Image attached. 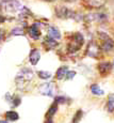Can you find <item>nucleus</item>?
Wrapping results in <instances>:
<instances>
[{
  "label": "nucleus",
  "instance_id": "obj_1",
  "mask_svg": "<svg viewBox=\"0 0 114 123\" xmlns=\"http://www.w3.org/2000/svg\"><path fill=\"white\" fill-rule=\"evenodd\" d=\"M98 37H99V42H100V49L103 51H109L113 50L114 48V41L113 39L110 37L109 34H107L106 32L99 31L98 32Z\"/></svg>",
  "mask_w": 114,
  "mask_h": 123
},
{
  "label": "nucleus",
  "instance_id": "obj_2",
  "mask_svg": "<svg viewBox=\"0 0 114 123\" xmlns=\"http://www.w3.org/2000/svg\"><path fill=\"white\" fill-rule=\"evenodd\" d=\"M83 43H84V39H83L81 33H75L74 37L70 40V43L68 44L67 49L69 53H75V51L79 50L82 47Z\"/></svg>",
  "mask_w": 114,
  "mask_h": 123
},
{
  "label": "nucleus",
  "instance_id": "obj_3",
  "mask_svg": "<svg viewBox=\"0 0 114 123\" xmlns=\"http://www.w3.org/2000/svg\"><path fill=\"white\" fill-rule=\"evenodd\" d=\"M2 6H3L4 11L10 12V13H12V12H17L23 8L18 0H6L2 3Z\"/></svg>",
  "mask_w": 114,
  "mask_h": 123
},
{
  "label": "nucleus",
  "instance_id": "obj_4",
  "mask_svg": "<svg viewBox=\"0 0 114 123\" xmlns=\"http://www.w3.org/2000/svg\"><path fill=\"white\" fill-rule=\"evenodd\" d=\"M33 77V72L30 68H23V70L20 71L19 75L17 76V78H16V81L20 82V81H28V80H30Z\"/></svg>",
  "mask_w": 114,
  "mask_h": 123
},
{
  "label": "nucleus",
  "instance_id": "obj_5",
  "mask_svg": "<svg viewBox=\"0 0 114 123\" xmlns=\"http://www.w3.org/2000/svg\"><path fill=\"white\" fill-rule=\"evenodd\" d=\"M57 16L61 18H74L76 16V13L73 10H69L67 8H60L57 10Z\"/></svg>",
  "mask_w": 114,
  "mask_h": 123
},
{
  "label": "nucleus",
  "instance_id": "obj_6",
  "mask_svg": "<svg viewBox=\"0 0 114 123\" xmlns=\"http://www.w3.org/2000/svg\"><path fill=\"white\" fill-rule=\"evenodd\" d=\"M40 92L46 96H53L54 93V87L51 82H46L40 87Z\"/></svg>",
  "mask_w": 114,
  "mask_h": 123
},
{
  "label": "nucleus",
  "instance_id": "obj_7",
  "mask_svg": "<svg viewBox=\"0 0 114 123\" xmlns=\"http://www.w3.org/2000/svg\"><path fill=\"white\" fill-rule=\"evenodd\" d=\"M28 34L33 40H39L41 37V30L39 28V25L37 24H33L32 26H30L28 28Z\"/></svg>",
  "mask_w": 114,
  "mask_h": 123
},
{
  "label": "nucleus",
  "instance_id": "obj_8",
  "mask_svg": "<svg viewBox=\"0 0 114 123\" xmlns=\"http://www.w3.org/2000/svg\"><path fill=\"white\" fill-rule=\"evenodd\" d=\"M82 2L87 8L98 9V8H101L106 3V0H82Z\"/></svg>",
  "mask_w": 114,
  "mask_h": 123
},
{
  "label": "nucleus",
  "instance_id": "obj_9",
  "mask_svg": "<svg viewBox=\"0 0 114 123\" xmlns=\"http://www.w3.org/2000/svg\"><path fill=\"white\" fill-rule=\"evenodd\" d=\"M113 64L110 62H101L98 64V71L101 75H108L112 71Z\"/></svg>",
  "mask_w": 114,
  "mask_h": 123
},
{
  "label": "nucleus",
  "instance_id": "obj_10",
  "mask_svg": "<svg viewBox=\"0 0 114 123\" xmlns=\"http://www.w3.org/2000/svg\"><path fill=\"white\" fill-rule=\"evenodd\" d=\"M29 59H30V62H31L33 65H36L37 62L40 61V59H41V53H40L37 49H32L31 53H30Z\"/></svg>",
  "mask_w": 114,
  "mask_h": 123
},
{
  "label": "nucleus",
  "instance_id": "obj_11",
  "mask_svg": "<svg viewBox=\"0 0 114 123\" xmlns=\"http://www.w3.org/2000/svg\"><path fill=\"white\" fill-rule=\"evenodd\" d=\"M48 37H50L51 39L56 40V41H59L61 40V32L58 28L56 27H49L48 29Z\"/></svg>",
  "mask_w": 114,
  "mask_h": 123
},
{
  "label": "nucleus",
  "instance_id": "obj_12",
  "mask_svg": "<svg viewBox=\"0 0 114 123\" xmlns=\"http://www.w3.org/2000/svg\"><path fill=\"white\" fill-rule=\"evenodd\" d=\"M98 54H99V48H97L96 45H94L93 43L89 44L87 46V55H90L91 57H95V58H98Z\"/></svg>",
  "mask_w": 114,
  "mask_h": 123
},
{
  "label": "nucleus",
  "instance_id": "obj_13",
  "mask_svg": "<svg viewBox=\"0 0 114 123\" xmlns=\"http://www.w3.org/2000/svg\"><path fill=\"white\" fill-rule=\"evenodd\" d=\"M57 110H58V103L54 101V103L50 106L49 110L46 113V119H52V117H53V115L56 113Z\"/></svg>",
  "mask_w": 114,
  "mask_h": 123
},
{
  "label": "nucleus",
  "instance_id": "obj_14",
  "mask_svg": "<svg viewBox=\"0 0 114 123\" xmlns=\"http://www.w3.org/2000/svg\"><path fill=\"white\" fill-rule=\"evenodd\" d=\"M44 44H45V46L47 47V49H50V48L56 47L57 45H58V42H57L56 40L51 39L50 37H47L46 39H45V41H44Z\"/></svg>",
  "mask_w": 114,
  "mask_h": 123
},
{
  "label": "nucleus",
  "instance_id": "obj_15",
  "mask_svg": "<svg viewBox=\"0 0 114 123\" xmlns=\"http://www.w3.org/2000/svg\"><path fill=\"white\" fill-rule=\"evenodd\" d=\"M91 92L95 95H103L104 94L103 89H101L97 84H94L91 86Z\"/></svg>",
  "mask_w": 114,
  "mask_h": 123
},
{
  "label": "nucleus",
  "instance_id": "obj_16",
  "mask_svg": "<svg viewBox=\"0 0 114 123\" xmlns=\"http://www.w3.org/2000/svg\"><path fill=\"white\" fill-rule=\"evenodd\" d=\"M107 109L109 112H114V94H110L107 102Z\"/></svg>",
  "mask_w": 114,
  "mask_h": 123
},
{
  "label": "nucleus",
  "instance_id": "obj_17",
  "mask_svg": "<svg viewBox=\"0 0 114 123\" xmlns=\"http://www.w3.org/2000/svg\"><path fill=\"white\" fill-rule=\"evenodd\" d=\"M68 71V68L67 67H61L60 68H59L58 71H57V79H63L64 77L66 76V73H67Z\"/></svg>",
  "mask_w": 114,
  "mask_h": 123
},
{
  "label": "nucleus",
  "instance_id": "obj_18",
  "mask_svg": "<svg viewBox=\"0 0 114 123\" xmlns=\"http://www.w3.org/2000/svg\"><path fill=\"white\" fill-rule=\"evenodd\" d=\"M6 119L10 120V121H16V120H18V118H19V115L16 111H14V110H10V111L6 112Z\"/></svg>",
  "mask_w": 114,
  "mask_h": 123
},
{
  "label": "nucleus",
  "instance_id": "obj_19",
  "mask_svg": "<svg viewBox=\"0 0 114 123\" xmlns=\"http://www.w3.org/2000/svg\"><path fill=\"white\" fill-rule=\"evenodd\" d=\"M37 75H39L42 79H48V78H50L51 77L50 73L46 72V71H40V72H37Z\"/></svg>",
  "mask_w": 114,
  "mask_h": 123
},
{
  "label": "nucleus",
  "instance_id": "obj_20",
  "mask_svg": "<svg viewBox=\"0 0 114 123\" xmlns=\"http://www.w3.org/2000/svg\"><path fill=\"white\" fill-rule=\"evenodd\" d=\"M82 116H83L82 110H78V111L75 113V117H74V119H73V123H78L80 120H81Z\"/></svg>",
  "mask_w": 114,
  "mask_h": 123
},
{
  "label": "nucleus",
  "instance_id": "obj_21",
  "mask_svg": "<svg viewBox=\"0 0 114 123\" xmlns=\"http://www.w3.org/2000/svg\"><path fill=\"white\" fill-rule=\"evenodd\" d=\"M12 34L13 35H21V34H23V31L21 28L16 27V28H14V29L12 30Z\"/></svg>",
  "mask_w": 114,
  "mask_h": 123
},
{
  "label": "nucleus",
  "instance_id": "obj_22",
  "mask_svg": "<svg viewBox=\"0 0 114 123\" xmlns=\"http://www.w3.org/2000/svg\"><path fill=\"white\" fill-rule=\"evenodd\" d=\"M75 75H76V72H74V71H69V70H68L67 71V73H66V78H67V79H72L73 78V77L74 76H75Z\"/></svg>",
  "mask_w": 114,
  "mask_h": 123
},
{
  "label": "nucleus",
  "instance_id": "obj_23",
  "mask_svg": "<svg viewBox=\"0 0 114 123\" xmlns=\"http://www.w3.org/2000/svg\"><path fill=\"white\" fill-rule=\"evenodd\" d=\"M56 102H57V103H60V104H63V103H65V98H63V96H59V98H56Z\"/></svg>",
  "mask_w": 114,
  "mask_h": 123
},
{
  "label": "nucleus",
  "instance_id": "obj_24",
  "mask_svg": "<svg viewBox=\"0 0 114 123\" xmlns=\"http://www.w3.org/2000/svg\"><path fill=\"white\" fill-rule=\"evenodd\" d=\"M20 104V98H14V106H17Z\"/></svg>",
  "mask_w": 114,
  "mask_h": 123
},
{
  "label": "nucleus",
  "instance_id": "obj_25",
  "mask_svg": "<svg viewBox=\"0 0 114 123\" xmlns=\"http://www.w3.org/2000/svg\"><path fill=\"white\" fill-rule=\"evenodd\" d=\"M3 39H4V31L3 30H0V41H2Z\"/></svg>",
  "mask_w": 114,
  "mask_h": 123
},
{
  "label": "nucleus",
  "instance_id": "obj_26",
  "mask_svg": "<svg viewBox=\"0 0 114 123\" xmlns=\"http://www.w3.org/2000/svg\"><path fill=\"white\" fill-rule=\"evenodd\" d=\"M3 22H4V17H3V16L0 15V24H2Z\"/></svg>",
  "mask_w": 114,
  "mask_h": 123
},
{
  "label": "nucleus",
  "instance_id": "obj_27",
  "mask_svg": "<svg viewBox=\"0 0 114 123\" xmlns=\"http://www.w3.org/2000/svg\"><path fill=\"white\" fill-rule=\"evenodd\" d=\"M45 123H52V119H46Z\"/></svg>",
  "mask_w": 114,
  "mask_h": 123
},
{
  "label": "nucleus",
  "instance_id": "obj_28",
  "mask_svg": "<svg viewBox=\"0 0 114 123\" xmlns=\"http://www.w3.org/2000/svg\"><path fill=\"white\" fill-rule=\"evenodd\" d=\"M0 123H9V122L6 121V120H1V121H0Z\"/></svg>",
  "mask_w": 114,
  "mask_h": 123
},
{
  "label": "nucleus",
  "instance_id": "obj_29",
  "mask_svg": "<svg viewBox=\"0 0 114 123\" xmlns=\"http://www.w3.org/2000/svg\"><path fill=\"white\" fill-rule=\"evenodd\" d=\"M45 1H47V2H53V1H56V0H45Z\"/></svg>",
  "mask_w": 114,
  "mask_h": 123
},
{
  "label": "nucleus",
  "instance_id": "obj_30",
  "mask_svg": "<svg viewBox=\"0 0 114 123\" xmlns=\"http://www.w3.org/2000/svg\"><path fill=\"white\" fill-rule=\"evenodd\" d=\"M64 1H68V2H74L75 0H64Z\"/></svg>",
  "mask_w": 114,
  "mask_h": 123
},
{
  "label": "nucleus",
  "instance_id": "obj_31",
  "mask_svg": "<svg viewBox=\"0 0 114 123\" xmlns=\"http://www.w3.org/2000/svg\"><path fill=\"white\" fill-rule=\"evenodd\" d=\"M113 68H114V63H113Z\"/></svg>",
  "mask_w": 114,
  "mask_h": 123
}]
</instances>
